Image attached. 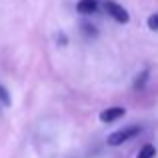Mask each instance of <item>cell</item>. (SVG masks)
<instances>
[{
  "label": "cell",
  "mask_w": 158,
  "mask_h": 158,
  "mask_svg": "<svg viewBox=\"0 0 158 158\" xmlns=\"http://www.w3.org/2000/svg\"><path fill=\"white\" fill-rule=\"evenodd\" d=\"M142 132V128L138 126V124H130V126H124V128H118V130H114L112 134H108L106 138V144L108 146H122L124 142H128V140L136 138V136Z\"/></svg>",
  "instance_id": "6da1fadb"
},
{
  "label": "cell",
  "mask_w": 158,
  "mask_h": 158,
  "mask_svg": "<svg viewBox=\"0 0 158 158\" xmlns=\"http://www.w3.org/2000/svg\"><path fill=\"white\" fill-rule=\"evenodd\" d=\"M102 8H104V12H108V16H110L114 22H118V24H128L130 22L128 10L122 6V4H118L116 0H102Z\"/></svg>",
  "instance_id": "7a4b0ae2"
},
{
  "label": "cell",
  "mask_w": 158,
  "mask_h": 158,
  "mask_svg": "<svg viewBox=\"0 0 158 158\" xmlns=\"http://www.w3.org/2000/svg\"><path fill=\"white\" fill-rule=\"evenodd\" d=\"M122 116H126V108L124 106H110V108H104V110L98 114L102 124H112L116 120H120Z\"/></svg>",
  "instance_id": "3957f363"
},
{
  "label": "cell",
  "mask_w": 158,
  "mask_h": 158,
  "mask_svg": "<svg viewBox=\"0 0 158 158\" xmlns=\"http://www.w3.org/2000/svg\"><path fill=\"white\" fill-rule=\"evenodd\" d=\"M98 6H100V0H78L76 2V10H78V14H82V16L94 14V12L98 10Z\"/></svg>",
  "instance_id": "277c9868"
},
{
  "label": "cell",
  "mask_w": 158,
  "mask_h": 158,
  "mask_svg": "<svg viewBox=\"0 0 158 158\" xmlns=\"http://www.w3.org/2000/svg\"><path fill=\"white\" fill-rule=\"evenodd\" d=\"M148 74H150V70H148V68H144L142 72L136 74V78H134V90H142L144 86H146V82H148Z\"/></svg>",
  "instance_id": "5b68a950"
},
{
  "label": "cell",
  "mask_w": 158,
  "mask_h": 158,
  "mask_svg": "<svg viewBox=\"0 0 158 158\" xmlns=\"http://www.w3.org/2000/svg\"><path fill=\"white\" fill-rule=\"evenodd\" d=\"M154 156H156V148L152 146V144H144L138 150V156L136 158H154Z\"/></svg>",
  "instance_id": "8992f818"
},
{
  "label": "cell",
  "mask_w": 158,
  "mask_h": 158,
  "mask_svg": "<svg viewBox=\"0 0 158 158\" xmlns=\"http://www.w3.org/2000/svg\"><path fill=\"white\" fill-rule=\"evenodd\" d=\"M0 104L2 106H10L12 104V96H10V92H8V88L0 82Z\"/></svg>",
  "instance_id": "52a82bcc"
},
{
  "label": "cell",
  "mask_w": 158,
  "mask_h": 158,
  "mask_svg": "<svg viewBox=\"0 0 158 158\" xmlns=\"http://www.w3.org/2000/svg\"><path fill=\"white\" fill-rule=\"evenodd\" d=\"M82 32H84L86 36H98L96 26H94V24H90V22H82Z\"/></svg>",
  "instance_id": "ba28073f"
},
{
  "label": "cell",
  "mask_w": 158,
  "mask_h": 158,
  "mask_svg": "<svg viewBox=\"0 0 158 158\" xmlns=\"http://www.w3.org/2000/svg\"><path fill=\"white\" fill-rule=\"evenodd\" d=\"M146 24H148V28H150L152 32H158V12H154V14L148 16Z\"/></svg>",
  "instance_id": "9c48e42d"
}]
</instances>
